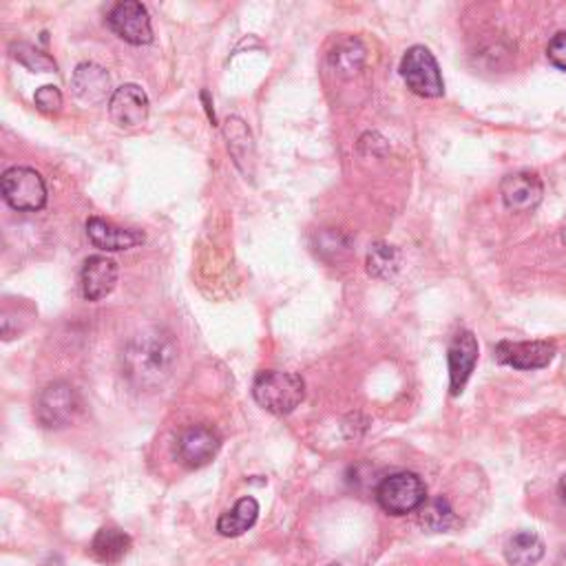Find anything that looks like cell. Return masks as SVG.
Here are the masks:
<instances>
[{
    "instance_id": "cell-1",
    "label": "cell",
    "mask_w": 566,
    "mask_h": 566,
    "mask_svg": "<svg viewBox=\"0 0 566 566\" xmlns=\"http://www.w3.org/2000/svg\"><path fill=\"white\" fill-rule=\"evenodd\" d=\"M124 378L139 392H156L178 365V343L162 330L135 335L120 356Z\"/></svg>"
},
{
    "instance_id": "cell-2",
    "label": "cell",
    "mask_w": 566,
    "mask_h": 566,
    "mask_svg": "<svg viewBox=\"0 0 566 566\" xmlns=\"http://www.w3.org/2000/svg\"><path fill=\"white\" fill-rule=\"evenodd\" d=\"M252 396L259 407L270 414L286 416L295 411L302 400L306 398V383L295 372H279V370H263L254 376Z\"/></svg>"
},
{
    "instance_id": "cell-3",
    "label": "cell",
    "mask_w": 566,
    "mask_h": 566,
    "mask_svg": "<svg viewBox=\"0 0 566 566\" xmlns=\"http://www.w3.org/2000/svg\"><path fill=\"white\" fill-rule=\"evenodd\" d=\"M80 409H82V400L76 387L58 381L47 385L38 394L34 416L45 430H63V428H69V424L76 420Z\"/></svg>"
},
{
    "instance_id": "cell-4",
    "label": "cell",
    "mask_w": 566,
    "mask_h": 566,
    "mask_svg": "<svg viewBox=\"0 0 566 566\" xmlns=\"http://www.w3.org/2000/svg\"><path fill=\"white\" fill-rule=\"evenodd\" d=\"M5 202L19 213H36L47 204V184L36 169L12 167L0 178Z\"/></svg>"
},
{
    "instance_id": "cell-5",
    "label": "cell",
    "mask_w": 566,
    "mask_h": 566,
    "mask_svg": "<svg viewBox=\"0 0 566 566\" xmlns=\"http://www.w3.org/2000/svg\"><path fill=\"white\" fill-rule=\"evenodd\" d=\"M400 76L407 87L420 98H441L445 93L441 67L434 54L422 45L407 49L400 60Z\"/></svg>"
},
{
    "instance_id": "cell-6",
    "label": "cell",
    "mask_w": 566,
    "mask_h": 566,
    "mask_svg": "<svg viewBox=\"0 0 566 566\" xmlns=\"http://www.w3.org/2000/svg\"><path fill=\"white\" fill-rule=\"evenodd\" d=\"M376 500L383 511L392 516H407L418 511L422 502L428 500V489H424V483L416 474L398 472L378 485Z\"/></svg>"
},
{
    "instance_id": "cell-7",
    "label": "cell",
    "mask_w": 566,
    "mask_h": 566,
    "mask_svg": "<svg viewBox=\"0 0 566 566\" xmlns=\"http://www.w3.org/2000/svg\"><path fill=\"white\" fill-rule=\"evenodd\" d=\"M106 27L128 45L142 47L154 43V27L147 8L137 0H122L106 14Z\"/></svg>"
},
{
    "instance_id": "cell-8",
    "label": "cell",
    "mask_w": 566,
    "mask_h": 566,
    "mask_svg": "<svg viewBox=\"0 0 566 566\" xmlns=\"http://www.w3.org/2000/svg\"><path fill=\"white\" fill-rule=\"evenodd\" d=\"M219 448H222V439L213 428H206V424H193V428L180 434L176 452L182 465L191 469H200V467H206L217 456Z\"/></svg>"
},
{
    "instance_id": "cell-9",
    "label": "cell",
    "mask_w": 566,
    "mask_h": 566,
    "mask_svg": "<svg viewBox=\"0 0 566 566\" xmlns=\"http://www.w3.org/2000/svg\"><path fill=\"white\" fill-rule=\"evenodd\" d=\"M149 95L137 84H122L109 100V115L120 128H137L149 120Z\"/></svg>"
},
{
    "instance_id": "cell-10",
    "label": "cell",
    "mask_w": 566,
    "mask_h": 566,
    "mask_svg": "<svg viewBox=\"0 0 566 566\" xmlns=\"http://www.w3.org/2000/svg\"><path fill=\"white\" fill-rule=\"evenodd\" d=\"M498 363L513 370H540L546 367L555 356V346L548 341H500L494 350Z\"/></svg>"
},
{
    "instance_id": "cell-11",
    "label": "cell",
    "mask_w": 566,
    "mask_h": 566,
    "mask_svg": "<svg viewBox=\"0 0 566 566\" xmlns=\"http://www.w3.org/2000/svg\"><path fill=\"white\" fill-rule=\"evenodd\" d=\"M117 276H120V268L113 259H109L104 254H93V257L84 259L82 272H80L82 297L87 302H100V299L109 297L115 288Z\"/></svg>"
},
{
    "instance_id": "cell-12",
    "label": "cell",
    "mask_w": 566,
    "mask_h": 566,
    "mask_svg": "<svg viewBox=\"0 0 566 566\" xmlns=\"http://www.w3.org/2000/svg\"><path fill=\"white\" fill-rule=\"evenodd\" d=\"M448 359H450L452 394L459 396V394H463V389L476 367V361H478V341H476L474 332L461 330L450 343Z\"/></svg>"
},
{
    "instance_id": "cell-13",
    "label": "cell",
    "mask_w": 566,
    "mask_h": 566,
    "mask_svg": "<svg viewBox=\"0 0 566 566\" xmlns=\"http://www.w3.org/2000/svg\"><path fill=\"white\" fill-rule=\"evenodd\" d=\"M87 237L89 241L106 252H120V250H131L139 244H145L147 237L142 230L135 228H122L115 226L102 217H89L87 219Z\"/></svg>"
},
{
    "instance_id": "cell-14",
    "label": "cell",
    "mask_w": 566,
    "mask_h": 566,
    "mask_svg": "<svg viewBox=\"0 0 566 566\" xmlns=\"http://www.w3.org/2000/svg\"><path fill=\"white\" fill-rule=\"evenodd\" d=\"M502 202L513 213H531L544 195V186L533 173H513L507 176L500 184Z\"/></svg>"
},
{
    "instance_id": "cell-15",
    "label": "cell",
    "mask_w": 566,
    "mask_h": 566,
    "mask_svg": "<svg viewBox=\"0 0 566 566\" xmlns=\"http://www.w3.org/2000/svg\"><path fill=\"white\" fill-rule=\"evenodd\" d=\"M71 89L84 104H102L111 93V78L106 69L95 63H80L73 71Z\"/></svg>"
},
{
    "instance_id": "cell-16",
    "label": "cell",
    "mask_w": 566,
    "mask_h": 566,
    "mask_svg": "<svg viewBox=\"0 0 566 566\" xmlns=\"http://www.w3.org/2000/svg\"><path fill=\"white\" fill-rule=\"evenodd\" d=\"M257 518H259V505L254 498L246 496V498L237 500L233 509H228L226 513L219 516L217 531L224 537H237V535H244L257 522Z\"/></svg>"
},
{
    "instance_id": "cell-17",
    "label": "cell",
    "mask_w": 566,
    "mask_h": 566,
    "mask_svg": "<svg viewBox=\"0 0 566 566\" xmlns=\"http://www.w3.org/2000/svg\"><path fill=\"white\" fill-rule=\"evenodd\" d=\"M89 551L98 562L115 564L131 551V537L117 527H104L95 533Z\"/></svg>"
},
{
    "instance_id": "cell-18",
    "label": "cell",
    "mask_w": 566,
    "mask_h": 566,
    "mask_svg": "<svg viewBox=\"0 0 566 566\" xmlns=\"http://www.w3.org/2000/svg\"><path fill=\"white\" fill-rule=\"evenodd\" d=\"M544 555L542 540L531 531L516 533L505 548V557L511 566H535Z\"/></svg>"
},
{
    "instance_id": "cell-19",
    "label": "cell",
    "mask_w": 566,
    "mask_h": 566,
    "mask_svg": "<svg viewBox=\"0 0 566 566\" xmlns=\"http://www.w3.org/2000/svg\"><path fill=\"white\" fill-rule=\"evenodd\" d=\"M418 522L428 531H448L456 524V513L445 498H428L418 509Z\"/></svg>"
},
{
    "instance_id": "cell-20",
    "label": "cell",
    "mask_w": 566,
    "mask_h": 566,
    "mask_svg": "<svg viewBox=\"0 0 566 566\" xmlns=\"http://www.w3.org/2000/svg\"><path fill=\"white\" fill-rule=\"evenodd\" d=\"M224 131H226V137H228V149H230V154H233L237 167L244 171V169H246L244 162H246V160L252 162V158H254L252 135H250L246 122L239 120V117H228Z\"/></svg>"
},
{
    "instance_id": "cell-21",
    "label": "cell",
    "mask_w": 566,
    "mask_h": 566,
    "mask_svg": "<svg viewBox=\"0 0 566 566\" xmlns=\"http://www.w3.org/2000/svg\"><path fill=\"white\" fill-rule=\"evenodd\" d=\"M398 263H400V254L394 246L389 244H374L367 252V272L372 276H378V279H389L394 276V272L398 270Z\"/></svg>"
},
{
    "instance_id": "cell-22",
    "label": "cell",
    "mask_w": 566,
    "mask_h": 566,
    "mask_svg": "<svg viewBox=\"0 0 566 566\" xmlns=\"http://www.w3.org/2000/svg\"><path fill=\"white\" fill-rule=\"evenodd\" d=\"M363 60H365V49L361 47L359 41H346V43H341V45L332 52V56H330L332 67L339 69V73H343V76L356 73V71L361 69Z\"/></svg>"
},
{
    "instance_id": "cell-23",
    "label": "cell",
    "mask_w": 566,
    "mask_h": 566,
    "mask_svg": "<svg viewBox=\"0 0 566 566\" xmlns=\"http://www.w3.org/2000/svg\"><path fill=\"white\" fill-rule=\"evenodd\" d=\"M12 56L25 65L30 71H38V73H49V71H56V63L54 58H49L47 54H43L41 49L27 45V43H19V45H12Z\"/></svg>"
},
{
    "instance_id": "cell-24",
    "label": "cell",
    "mask_w": 566,
    "mask_h": 566,
    "mask_svg": "<svg viewBox=\"0 0 566 566\" xmlns=\"http://www.w3.org/2000/svg\"><path fill=\"white\" fill-rule=\"evenodd\" d=\"M34 102L36 106L47 113V115H58L63 111V93L58 87L54 84H47V87H41L34 95Z\"/></svg>"
},
{
    "instance_id": "cell-25",
    "label": "cell",
    "mask_w": 566,
    "mask_h": 566,
    "mask_svg": "<svg viewBox=\"0 0 566 566\" xmlns=\"http://www.w3.org/2000/svg\"><path fill=\"white\" fill-rule=\"evenodd\" d=\"M546 56H548V60H551L557 69L566 71V32H562V34H557V36L551 38V43H548V47H546Z\"/></svg>"
},
{
    "instance_id": "cell-26",
    "label": "cell",
    "mask_w": 566,
    "mask_h": 566,
    "mask_svg": "<svg viewBox=\"0 0 566 566\" xmlns=\"http://www.w3.org/2000/svg\"><path fill=\"white\" fill-rule=\"evenodd\" d=\"M557 489H559V498H562V500H564V505H566V474L562 476V480H559Z\"/></svg>"
},
{
    "instance_id": "cell-27",
    "label": "cell",
    "mask_w": 566,
    "mask_h": 566,
    "mask_svg": "<svg viewBox=\"0 0 566 566\" xmlns=\"http://www.w3.org/2000/svg\"><path fill=\"white\" fill-rule=\"evenodd\" d=\"M557 566H566V551L562 553V557H559V562H557Z\"/></svg>"
},
{
    "instance_id": "cell-28",
    "label": "cell",
    "mask_w": 566,
    "mask_h": 566,
    "mask_svg": "<svg viewBox=\"0 0 566 566\" xmlns=\"http://www.w3.org/2000/svg\"><path fill=\"white\" fill-rule=\"evenodd\" d=\"M332 566H339V564H332Z\"/></svg>"
}]
</instances>
